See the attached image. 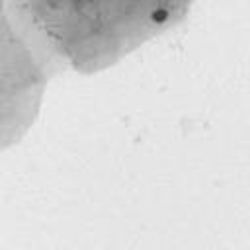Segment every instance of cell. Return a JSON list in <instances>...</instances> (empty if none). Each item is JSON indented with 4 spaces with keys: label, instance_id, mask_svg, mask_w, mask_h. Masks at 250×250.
<instances>
[{
    "label": "cell",
    "instance_id": "1",
    "mask_svg": "<svg viewBox=\"0 0 250 250\" xmlns=\"http://www.w3.org/2000/svg\"><path fill=\"white\" fill-rule=\"evenodd\" d=\"M152 20H154V21H164V20H166V12H164V10L154 12V14H152Z\"/></svg>",
    "mask_w": 250,
    "mask_h": 250
}]
</instances>
